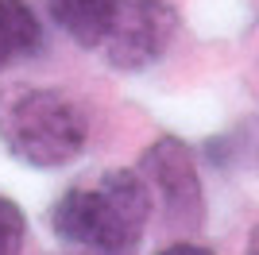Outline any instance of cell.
I'll return each instance as SVG.
<instances>
[{
    "mask_svg": "<svg viewBox=\"0 0 259 255\" xmlns=\"http://www.w3.org/2000/svg\"><path fill=\"white\" fill-rule=\"evenodd\" d=\"M159 255H213V251H205L197 244H170V247H162Z\"/></svg>",
    "mask_w": 259,
    "mask_h": 255,
    "instance_id": "ba28073f",
    "label": "cell"
},
{
    "mask_svg": "<svg viewBox=\"0 0 259 255\" xmlns=\"http://www.w3.org/2000/svg\"><path fill=\"white\" fill-rule=\"evenodd\" d=\"M39 42H43V31L27 0H0V70L16 58L35 54Z\"/></svg>",
    "mask_w": 259,
    "mask_h": 255,
    "instance_id": "5b68a950",
    "label": "cell"
},
{
    "mask_svg": "<svg viewBox=\"0 0 259 255\" xmlns=\"http://www.w3.org/2000/svg\"><path fill=\"white\" fill-rule=\"evenodd\" d=\"M248 255H259V224H255V232H251V244H248Z\"/></svg>",
    "mask_w": 259,
    "mask_h": 255,
    "instance_id": "9c48e42d",
    "label": "cell"
},
{
    "mask_svg": "<svg viewBox=\"0 0 259 255\" xmlns=\"http://www.w3.org/2000/svg\"><path fill=\"white\" fill-rule=\"evenodd\" d=\"M143 182L147 190L159 193L162 212L170 228L194 232L205 221V193H201V178H197L194 155L182 139H155L143 151Z\"/></svg>",
    "mask_w": 259,
    "mask_h": 255,
    "instance_id": "277c9868",
    "label": "cell"
},
{
    "mask_svg": "<svg viewBox=\"0 0 259 255\" xmlns=\"http://www.w3.org/2000/svg\"><path fill=\"white\" fill-rule=\"evenodd\" d=\"M151 217V190L136 170H108L93 186H74L51 209V228L101 255H128Z\"/></svg>",
    "mask_w": 259,
    "mask_h": 255,
    "instance_id": "6da1fadb",
    "label": "cell"
},
{
    "mask_svg": "<svg viewBox=\"0 0 259 255\" xmlns=\"http://www.w3.org/2000/svg\"><path fill=\"white\" fill-rule=\"evenodd\" d=\"M178 16L162 0H112L105 16L97 51L116 70H143L170 47Z\"/></svg>",
    "mask_w": 259,
    "mask_h": 255,
    "instance_id": "3957f363",
    "label": "cell"
},
{
    "mask_svg": "<svg viewBox=\"0 0 259 255\" xmlns=\"http://www.w3.org/2000/svg\"><path fill=\"white\" fill-rule=\"evenodd\" d=\"M47 8L70 39H77L81 47H97L112 0H47Z\"/></svg>",
    "mask_w": 259,
    "mask_h": 255,
    "instance_id": "8992f818",
    "label": "cell"
},
{
    "mask_svg": "<svg viewBox=\"0 0 259 255\" xmlns=\"http://www.w3.org/2000/svg\"><path fill=\"white\" fill-rule=\"evenodd\" d=\"M0 143L27 166H66L85 147V120L54 89H8L0 97Z\"/></svg>",
    "mask_w": 259,
    "mask_h": 255,
    "instance_id": "7a4b0ae2",
    "label": "cell"
},
{
    "mask_svg": "<svg viewBox=\"0 0 259 255\" xmlns=\"http://www.w3.org/2000/svg\"><path fill=\"white\" fill-rule=\"evenodd\" d=\"M23 240H27V221L16 201L0 197V255H20Z\"/></svg>",
    "mask_w": 259,
    "mask_h": 255,
    "instance_id": "52a82bcc",
    "label": "cell"
}]
</instances>
